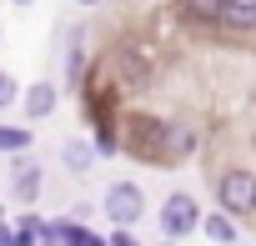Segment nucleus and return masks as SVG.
I'll return each mask as SVG.
<instances>
[{
    "label": "nucleus",
    "mask_w": 256,
    "mask_h": 246,
    "mask_svg": "<svg viewBox=\"0 0 256 246\" xmlns=\"http://www.w3.org/2000/svg\"><path fill=\"white\" fill-rule=\"evenodd\" d=\"M181 10H186L191 20H206V26H216V20H221V0H181Z\"/></svg>",
    "instance_id": "ddd939ff"
},
{
    "label": "nucleus",
    "mask_w": 256,
    "mask_h": 246,
    "mask_svg": "<svg viewBox=\"0 0 256 246\" xmlns=\"http://www.w3.org/2000/svg\"><path fill=\"white\" fill-rule=\"evenodd\" d=\"M10 236H16V246H40V241H46V226L26 216V221H16V231H10Z\"/></svg>",
    "instance_id": "4468645a"
},
{
    "label": "nucleus",
    "mask_w": 256,
    "mask_h": 246,
    "mask_svg": "<svg viewBox=\"0 0 256 246\" xmlns=\"http://www.w3.org/2000/svg\"><path fill=\"white\" fill-rule=\"evenodd\" d=\"M196 151V131L181 126V120H166V131H161V161H186Z\"/></svg>",
    "instance_id": "423d86ee"
},
{
    "label": "nucleus",
    "mask_w": 256,
    "mask_h": 246,
    "mask_svg": "<svg viewBox=\"0 0 256 246\" xmlns=\"http://www.w3.org/2000/svg\"><path fill=\"white\" fill-rule=\"evenodd\" d=\"M86 246H110V241H106V236H96V231H90V236H86Z\"/></svg>",
    "instance_id": "a211bd4d"
},
{
    "label": "nucleus",
    "mask_w": 256,
    "mask_h": 246,
    "mask_svg": "<svg viewBox=\"0 0 256 246\" xmlns=\"http://www.w3.org/2000/svg\"><path fill=\"white\" fill-rule=\"evenodd\" d=\"M221 26L256 30V0H221Z\"/></svg>",
    "instance_id": "6e6552de"
},
{
    "label": "nucleus",
    "mask_w": 256,
    "mask_h": 246,
    "mask_svg": "<svg viewBox=\"0 0 256 246\" xmlns=\"http://www.w3.org/2000/svg\"><path fill=\"white\" fill-rule=\"evenodd\" d=\"M201 231H206L216 246H236V221H231L226 211H211V216H201Z\"/></svg>",
    "instance_id": "1a4fd4ad"
},
{
    "label": "nucleus",
    "mask_w": 256,
    "mask_h": 246,
    "mask_svg": "<svg viewBox=\"0 0 256 246\" xmlns=\"http://www.w3.org/2000/svg\"><path fill=\"white\" fill-rule=\"evenodd\" d=\"M16 6H30V0H16Z\"/></svg>",
    "instance_id": "4be33fe9"
},
{
    "label": "nucleus",
    "mask_w": 256,
    "mask_h": 246,
    "mask_svg": "<svg viewBox=\"0 0 256 246\" xmlns=\"http://www.w3.org/2000/svg\"><path fill=\"white\" fill-rule=\"evenodd\" d=\"M216 201H221V211H226L231 221L256 216V171H246V166L221 171V176H216Z\"/></svg>",
    "instance_id": "f257e3e1"
},
{
    "label": "nucleus",
    "mask_w": 256,
    "mask_h": 246,
    "mask_svg": "<svg viewBox=\"0 0 256 246\" xmlns=\"http://www.w3.org/2000/svg\"><path fill=\"white\" fill-rule=\"evenodd\" d=\"M86 226L80 221H46V241H60V246H86Z\"/></svg>",
    "instance_id": "9b49d317"
},
{
    "label": "nucleus",
    "mask_w": 256,
    "mask_h": 246,
    "mask_svg": "<svg viewBox=\"0 0 256 246\" xmlns=\"http://www.w3.org/2000/svg\"><path fill=\"white\" fill-rule=\"evenodd\" d=\"M156 216H161L166 241H186L191 231H201V206H196V196H186V191H171Z\"/></svg>",
    "instance_id": "f03ea898"
},
{
    "label": "nucleus",
    "mask_w": 256,
    "mask_h": 246,
    "mask_svg": "<svg viewBox=\"0 0 256 246\" xmlns=\"http://www.w3.org/2000/svg\"><path fill=\"white\" fill-rule=\"evenodd\" d=\"M76 6H100V0H76Z\"/></svg>",
    "instance_id": "6ab92c4d"
},
{
    "label": "nucleus",
    "mask_w": 256,
    "mask_h": 246,
    "mask_svg": "<svg viewBox=\"0 0 256 246\" xmlns=\"http://www.w3.org/2000/svg\"><path fill=\"white\" fill-rule=\"evenodd\" d=\"M100 211L116 221V226H126L131 231L141 216H146V191L136 186V181H116L110 191H106V201H100Z\"/></svg>",
    "instance_id": "7ed1b4c3"
},
{
    "label": "nucleus",
    "mask_w": 256,
    "mask_h": 246,
    "mask_svg": "<svg viewBox=\"0 0 256 246\" xmlns=\"http://www.w3.org/2000/svg\"><path fill=\"white\" fill-rule=\"evenodd\" d=\"M0 246H16V236H10V226H0Z\"/></svg>",
    "instance_id": "f3484780"
},
{
    "label": "nucleus",
    "mask_w": 256,
    "mask_h": 246,
    "mask_svg": "<svg viewBox=\"0 0 256 246\" xmlns=\"http://www.w3.org/2000/svg\"><path fill=\"white\" fill-rule=\"evenodd\" d=\"M60 161H66L70 171H90V166H96V146H86V141H66V146H60Z\"/></svg>",
    "instance_id": "f8f14e48"
},
{
    "label": "nucleus",
    "mask_w": 256,
    "mask_h": 246,
    "mask_svg": "<svg viewBox=\"0 0 256 246\" xmlns=\"http://www.w3.org/2000/svg\"><path fill=\"white\" fill-rule=\"evenodd\" d=\"M40 186H46V166L30 161V156H16L10 161V191H16V201H36Z\"/></svg>",
    "instance_id": "20e7f679"
},
{
    "label": "nucleus",
    "mask_w": 256,
    "mask_h": 246,
    "mask_svg": "<svg viewBox=\"0 0 256 246\" xmlns=\"http://www.w3.org/2000/svg\"><path fill=\"white\" fill-rule=\"evenodd\" d=\"M20 96V86H16V76H6V70H0V106H10Z\"/></svg>",
    "instance_id": "2eb2a0df"
},
{
    "label": "nucleus",
    "mask_w": 256,
    "mask_h": 246,
    "mask_svg": "<svg viewBox=\"0 0 256 246\" xmlns=\"http://www.w3.org/2000/svg\"><path fill=\"white\" fill-rule=\"evenodd\" d=\"M56 100H60V90H56L50 80H36V86H26V116H30V120H46V116L56 110Z\"/></svg>",
    "instance_id": "0eeeda50"
},
{
    "label": "nucleus",
    "mask_w": 256,
    "mask_h": 246,
    "mask_svg": "<svg viewBox=\"0 0 256 246\" xmlns=\"http://www.w3.org/2000/svg\"><path fill=\"white\" fill-rule=\"evenodd\" d=\"M40 246H60V241H40Z\"/></svg>",
    "instance_id": "aec40b11"
},
{
    "label": "nucleus",
    "mask_w": 256,
    "mask_h": 246,
    "mask_svg": "<svg viewBox=\"0 0 256 246\" xmlns=\"http://www.w3.org/2000/svg\"><path fill=\"white\" fill-rule=\"evenodd\" d=\"M161 131H166V120H156V116H136V120H131V136H126V146L141 151V156H151V161H161Z\"/></svg>",
    "instance_id": "39448f33"
},
{
    "label": "nucleus",
    "mask_w": 256,
    "mask_h": 246,
    "mask_svg": "<svg viewBox=\"0 0 256 246\" xmlns=\"http://www.w3.org/2000/svg\"><path fill=\"white\" fill-rule=\"evenodd\" d=\"M30 141H36L30 126H0V156H26Z\"/></svg>",
    "instance_id": "9d476101"
},
{
    "label": "nucleus",
    "mask_w": 256,
    "mask_h": 246,
    "mask_svg": "<svg viewBox=\"0 0 256 246\" xmlns=\"http://www.w3.org/2000/svg\"><path fill=\"white\" fill-rule=\"evenodd\" d=\"M106 241H110V246H141V236H136V231H126V226H116Z\"/></svg>",
    "instance_id": "dca6fc26"
},
{
    "label": "nucleus",
    "mask_w": 256,
    "mask_h": 246,
    "mask_svg": "<svg viewBox=\"0 0 256 246\" xmlns=\"http://www.w3.org/2000/svg\"><path fill=\"white\" fill-rule=\"evenodd\" d=\"M161 246H181V241H161Z\"/></svg>",
    "instance_id": "412c9836"
}]
</instances>
